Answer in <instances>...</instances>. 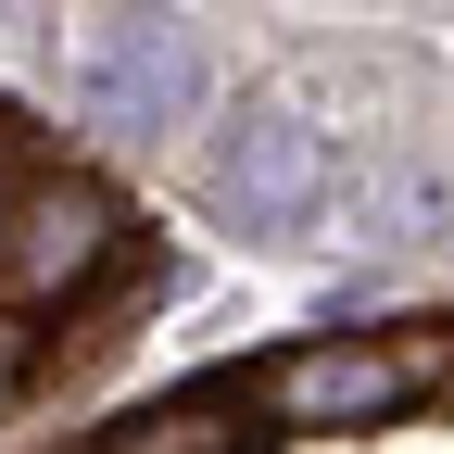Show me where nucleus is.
<instances>
[{
	"instance_id": "obj_3",
	"label": "nucleus",
	"mask_w": 454,
	"mask_h": 454,
	"mask_svg": "<svg viewBox=\"0 0 454 454\" xmlns=\"http://www.w3.org/2000/svg\"><path fill=\"white\" fill-rule=\"evenodd\" d=\"M202 202H215V227H240V240H291V227H316V202H328V139L303 127V114L253 101L240 127L215 139Z\"/></svg>"
},
{
	"instance_id": "obj_5",
	"label": "nucleus",
	"mask_w": 454,
	"mask_h": 454,
	"mask_svg": "<svg viewBox=\"0 0 454 454\" xmlns=\"http://www.w3.org/2000/svg\"><path fill=\"white\" fill-rule=\"evenodd\" d=\"M240 417H253V391L227 379V391H164V404H139L127 429H101V442L114 454H227V442H253Z\"/></svg>"
},
{
	"instance_id": "obj_4",
	"label": "nucleus",
	"mask_w": 454,
	"mask_h": 454,
	"mask_svg": "<svg viewBox=\"0 0 454 454\" xmlns=\"http://www.w3.org/2000/svg\"><path fill=\"white\" fill-rule=\"evenodd\" d=\"M89 114L114 139H164V127H190L202 114V38L177 26V13H127L101 51H89Z\"/></svg>"
},
{
	"instance_id": "obj_1",
	"label": "nucleus",
	"mask_w": 454,
	"mask_h": 454,
	"mask_svg": "<svg viewBox=\"0 0 454 454\" xmlns=\"http://www.w3.org/2000/svg\"><path fill=\"white\" fill-rule=\"evenodd\" d=\"M442 379H454V340H291L253 379V417H278L291 442H354L417 417Z\"/></svg>"
},
{
	"instance_id": "obj_7",
	"label": "nucleus",
	"mask_w": 454,
	"mask_h": 454,
	"mask_svg": "<svg viewBox=\"0 0 454 454\" xmlns=\"http://www.w3.org/2000/svg\"><path fill=\"white\" fill-rule=\"evenodd\" d=\"M0 215H13V164H0Z\"/></svg>"
},
{
	"instance_id": "obj_6",
	"label": "nucleus",
	"mask_w": 454,
	"mask_h": 454,
	"mask_svg": "<svg viewBox=\"0 0 454 454\" xmlns=\"http://www.w3.org/2000/svg\"><path fill=\"white\" fill-rule=\"evenodd\" d=\"M26 366H38V354H26V328H13V303H0V404H13V391H26Z\"/></svg>"
},
{
	"instance_id": "obj_2",
	"label": "nucleus",
	"mask_w": 454,
	"mask_h": 454,
	"mask_svg": "<svg viewBox=\"0 0 454 454\" xmlns=\"http://www.w3.org/2000/svg\"><path fill=\"white\" fill-rule=\"evenodd\" d=\"M127 253H139L127 202H114L89 164H51V177H26L13 215H0V303H13V316H64V303H89Z\"/></svg>"
}]
</instances>
